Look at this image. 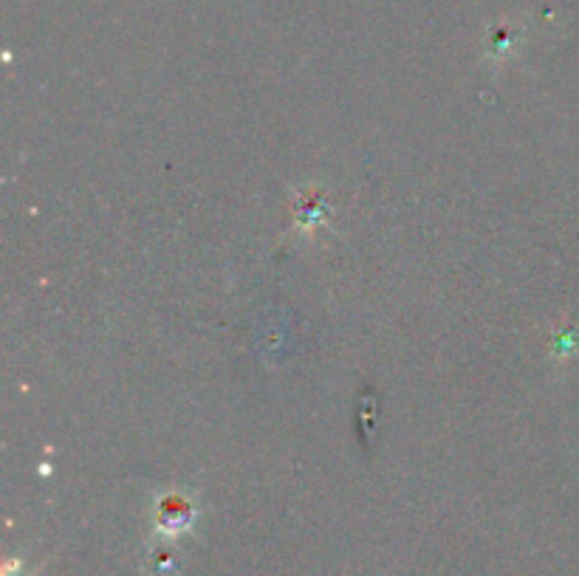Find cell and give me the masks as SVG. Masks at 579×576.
<instances>
[{
    "instance_id": "cell-1",
    "label": "cell",
    "mask_w": 579,
    "mask_h": 576,
    "mask_svg": "<svg viewBox=\"0 0 579 576\" xmlns=\"http://www.w3.org/2000/svg\"><path fill=\"white\" fill-rule=\"evenodd\" d=\"M195 506L193 500L181 492H167L161 495L159 506H156V534L164 540H176L181 534H187L193 528Z\"/></svg>"
},
{
    "instance_id": "cell-2",
    "label": "cell",
    "mask_w": 579,
    "mask_h": 576,
    "mask_svg": "<svg viewBox=\"0 0 579 576\" xmlns=\"http://www.w3.org/2000/svg\"><path fill=\"white\" fill-rule=\"evenodd\" d=\"M6 576H9V574H6Z\"/></svg>"
}]
</instances>
